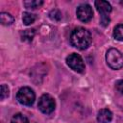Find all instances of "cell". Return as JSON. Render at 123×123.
Here are the masks:
<instances>
[{
  "instance_id": "1",
  "label": "cell",
  "mask_w": 123,
  "mask_h": 123,
  "mask_svg": "<svg viewBox=\"0 0 123 123\" xmlns=\"http://www.w3.org/2000/svg\"><path fill=\"white\" fill-rule=\"evenodd\" d=\"M91 40L92 38L90 33L83 27L75 28L71 32L70 42L74 47H76L79 50H85L88 48V46L91 43Z\"/></svg>"
},
{
  "instance_id": "2",
  "label": "cell",
  "mask_w": 123,
  "mask_h": 123,
  "mask_svg": "<svg viewBox=\"0 0 123 123\" xmlns=\"http://www.w3.org/2000/svg\"><path fill=\"white\" fill-rule=\"evenodd\" d=\"M106 61L111 69L117 70L123 67V54L115 48H110L107 51Z\"/></svg>"
},
{
  "instance_id": "3",
  "label": "cell",
  "mask_w": 123,
  "mask_h": 123,
  "mask_svg": "<svg viewBox=\"0 0 123 123\" xmlns=\"http://www.w3.org/2000/svg\"><path fill=\"white\" fill-rule=\"evenodd\" d=\"M17 101L24 106H32L36 99V94L34 90L28 86L21 87L16 93Z\"/></svg>"
},
{
  "instance_id": "4",
  "label": "cell",
  "mask_w": 123,
  "mask_h": 123,
  "mask_svg": "<svg viewBox=\"0 0 123 123\" xmlns=\"http://www.w3.org/2000/svg\"><path fill=\"white\" fill-rule=\"evenodd\" d=\"M37 107L39 111L45 114H49L54 111L55 107H56V102L55 99L50 95V94H42L38 100Z\"/></svg>"
},
{
  "instance_id": "5",
  "label": "cell",
  "mask_w": 123,
  "mask_h": 123,
  "mask_svg": "<svg viewBox=\"0 0 123 123\" xmlns=\"http://www.w3.org/2000/svg\"><path fill=\"white\" fill-rule=\"evenodd\" d=\"M66 63L67 65L74 71L83 73L85 71V63L82 57L79 54L72 53L66 57Z\"/></svg>"
},
{
  "instance_id": "6",
  "label": "cell",
  "mask_w": 123,
  "mask_h": 123,
  "mask_svg": "<svg viewBox=\"0 0 123 123\" xmlns=\"http://www.w3.org/2000/svg\"><path fill=\"white\" fill-rule=\"evenodd\" d=\"M76 14H77V17L79 18V20H81L82 22H88L93 16V11H92V8L90 5L81 4L77 8Z\"/></svg>"
},
{
  "instance_id": "7",
  "label": "cell",
  "mask_w": 123,
  "mask_h": 123,
  "mask_svg": "<svg viewBox=\"0 0 123 123\" xmlns=\"http://www.w3.org/2000/svg\"><path fill=\"white\" fill-rule=\"evenodd\" d=\"M96 10L100 12L101 17H106L108 16V14L111 12V6L109 2L107 1H103V0H97L94 3Z\"/></svg>"
},
{
  "instance_id": "8",
  "label": "cell",
  "mask_w": 123,
  "mask_h": 123,
  "mask_svg": "<svg viewBox=\"0 0 123 123\" xmlns=\"http://www.w3.org/2000/svg\"><path fill=\"white\" fill-rule=\"evenodd\" d=\"M112 119V112L109 109H102L97 113V121L100 123H109Z\"/></svg>"
},
{
  "instance_id": "9",
  "label": "cell",
  "mask_w": 123,
  "mask_h": 123,
  "mask_svg": "<svg viewBox=\"0 0 123 123\" xmlns=\"http://www.w3.org/2000/svg\"><path fill=\"white\" fill-rule=\"evenodd\" d=\"M14 21V18L12 14L8 12H1L0 13V22L3 25H12Z\"/></svg>"
},
{
  "instance_id": "10",
  "label": "cell",
  "mask_w": 123,
  "mask_h": 123,
  "mask_svg": "<svg viewBox=\"0 0 123 123\" xmlns=\"http://www.w3.org/2000/svg\"><path fill=\"white\" fill-rule=\"evenodd\" d=\"M35 30L34 29H27V30H24L20 33V36H21V38L22 40L24 41H32L34 37H35Z\"/></svg>"
},
{
  "instance_id": "11",
  "label": "cell",
  "mask_w": 123,
  "mask_h": 123,
  "mask_svg": "<svg viewBox=\"0 0 123 123\" xmlns=\"http://www.w3.org/2000/svg\"><path fill=\"white\" fill-rule=\"evenodd\" d=\"M37 19V16L36 14L34 13H31V12H24L23 14H22V21L25 25H30L32 23H34Z\"/></svg>"
},
{
  "instance_id": "12",
  "label": "cell",
  "mask_w": 123,
  "mask_h": 123,
  "mask_svg": "<svg viewBox=\"0 0 123 123\" xmlns=\"http://www.w3.org/2000/svg\"><path fill=\"white\" fill-rule=\"evenodd\" d=\"M43 4V1L41 0H31V1H24V6L27 9H31V10H35L39 8L41 5Z\"/></svg>"
},
{
  "instance_id": "13",
  "label": "cell",
  "mask_w": 123,
  "mask_h": 123,
  "mask_svg": "<svg viewBox=\"0 0 123 123\" xmlns=\"http://www.w3.org/2000/svg\"><path fill=\"white\" fill-rule=\"evenodd\" d=\"M113 37L117 40H123V24H118L114 27Z\"/></svg>"
},
{
  "instance_id": "14",
  "label": "cell",
  "mask_w": 123,
  "mask_h": 123,
  "mask_svg": "<svg viewBox=\"0 0 123 123\" xmlns=\"http://www.w3.org/2000/svg\"><path fill=\"white\" fill-rule=\"evenodd\" d=\"M11 123H29L28 118L22 113H15L11 120Z\"/></svg>"
},
{
  "instance_id": "15",
  "label": "cell",
  "mask_w": 123,
  "mask_h": 123,
  "mask_svg": "<svg viewBox=\"0 0 123 123\" xmlns=\"http://www.w3.org/2000/svg\"><path fill=\"white\" fill-rule=\"evenodd\" d=\"M49 17L54 21H60L62 19V13L59 10H53L49 12Z\"/></svg>"
},
{
  "instance_id": "16",
  "label": "cell",
  "mask_w": 123,
  "mask_h": 123,
  "mask_svg": "<svg viewBox=\"0 0 123 123\" xmlns=\"http://www.w3.org/2000/svg\"><path fill=\"white\" fill-rule=\"evenodd\" d=\"M9 94H10V89H9L8 86L5 85V84H3L1 86V92H0V95H1L0 98H1V100H4L5 98H7L9 96Z\"/></svg>"
},
{
  "instance_id": "17",
  "label": "cell",
  "mask_w": 123,
  "mask_h": 123,
  "mask_svg": "<svg viewBox=\"0 0 123 123\" xmlns=\"http://www.w3.org/2000/svg\"><path fill=\"white\" fill-rule=\"evenodd\" d=\"M115 88L120 94L123 95V80H119L115 83Z\"/></svg>"
},
{
  "instance_id": "18",
  "label": "cell",
  "mask_w": 123,
  "mask_h": 123,
  "mask_svg": "<svg viewBox=\"0 0 123 123\" xmlns=\"http://www.w3.org/2000/svg\"><path fill=\"white\" fill-rule=\"evenodd\" d=\"M120 4H121V5L123 6V1H121V2H120Z\"/></svg>"
}]
</instances>
